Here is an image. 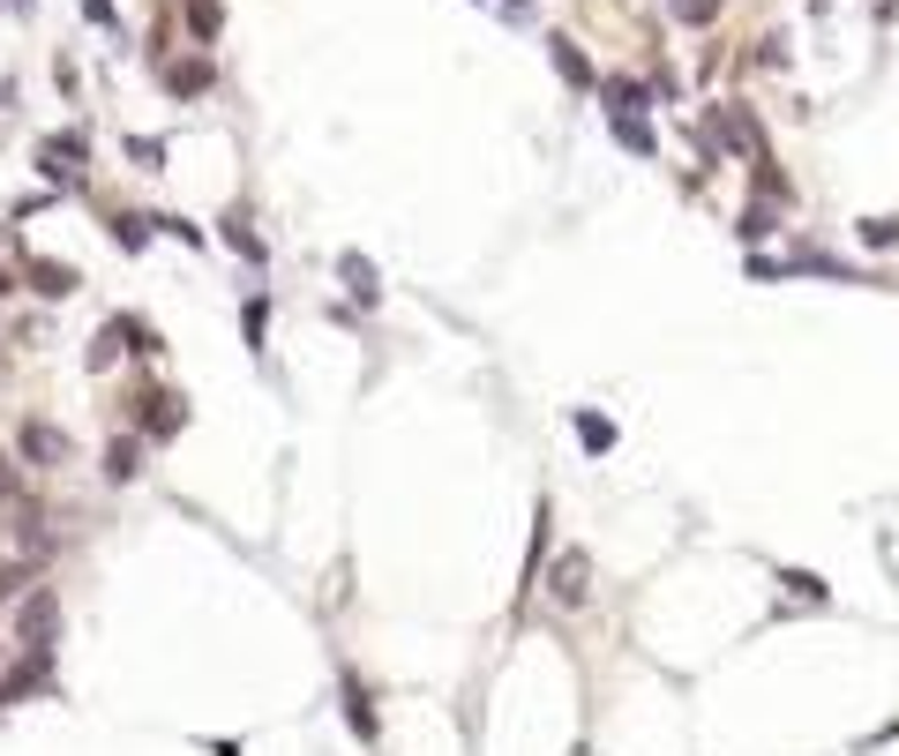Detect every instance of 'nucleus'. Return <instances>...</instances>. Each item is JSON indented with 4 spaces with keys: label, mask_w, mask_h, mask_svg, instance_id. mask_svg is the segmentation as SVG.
<instances>
[{
    "label": "nucleus",
    "mask_w": 899,
    "mask_h": 756,
    "mask_svg": "<svg viewBox=\"0 0 899 756\" xmlns=\"http://www.w3.org/2000/svg\"><path fill=\"white\" fill-rule=\"evenodd\" d=\"M548 591H555V607H585V591H593V562L570 546V554L555 562V585H548Z\"/></svg>",
    "instance_id": "f257e3e1"
},
{
    "label": "nucleus",
    "mask_w": 899,
    "mask_h": 756,
    "mask_svg": "<svg viewBox=\"0 0 899 756\" xmlns=\"http://www.w3.org/2000/svg\"><path fill=\"white\" fill-rule=\"evenodd\" d=\"M548 53H555V76L570 90H599V76H593V60H585V53H577V45L570 38H548Z\"/></svg>",
    "instance_id": "f03ea898"
},
{
    "label": "nucleus",
    "mask_w": 899,
    "mask_h": 756,
    "mask_svg": "<svg viewBox=\"0 0 899 756\" xmlns=\"http://www.w3.org/2000/svg\"><path fill=\"white\" fill-rule=\"evenodd\" d=\"M577 442H585V450H615V420H599V413H577Z\"/></svg>",
    "instance_id": "7ed1b4c3"
},
{
    "label": "nucleus",
    "mask_w": 899,
    "mask_h": 756,
    "mask_svg": "<svg viewBox=\"0 0 899 756\" xmlns=\"http://www.w3.org/2000/svg\"><path fill=\"white\" fill-rule=\"evenodd\" d=\"M779 585L795 591V599H810V607H824V585H817L810 569H779Z\"/></svg>",
    "instance_id": "20e7f679"
},
{
    "label": "nucleus",
    "mask_w": 899,
    "mask_h": 756,
    "mask_svg": "<svg viewBox=\"0 0 899 756\" xmlns=\"http://www.w3.org/2000/svg\"><path fill=\"white\" fill-rule=\"evenodd\" d=\"M338 270H345V285H352V293H360V300H375V270H368L360 255H345Z\"/></svg>",
    "instance_id": "39448f33"
},
{
    "label": "nucleus",
    "mask_w": 899,
    "mask_h": 756,
    "mask_svg": "<svg viewBox=\"0 0 899 756\" xmlns=\"http://www.w3.org/2000/svg\"><path fill=\"white\" fill-rule=\"evenodd\" d=\"M23 450H31V458H60V450H68V442H60V435H53V427H23Z\"/></svg>",
    "instance_id": "423d86ee"
},
{
    "label": "nucleus",
    "mask_w": 899,
    "mask_h": 756,
    "mask_svg": "<svg viewBox=\"0 0 899 756\" xmlns=\"http://www.w3.org/2000/svg\"><path fill=\"white\" fill-rule=\"evenodd\" d=\"M31 278H38V293H68V285H76L60 262H31Z\"/></svg>",
    "instance_id": "0eeeda50"
},
{
    "label": "nucleus",
    "mask_w": 899,
    "mask_h": 756,
    "mask_svg": "<svg viewBox=\"0 0 899 756\" xmlns=\"http://www.w3.org/2000/svg\"><path fill=\"white\" fill-rule=\"evenodd\" d=\"M615 135H622V143H630V150H638V158H652V135H644V127L630 121V113H615Z\"/></svg>",
    "instance_id": "6e6552de"
},
{
    "label": "nucleus",
    "mask_w": 899,
    "mask_h": 756,
    "mask_svg": "<svg viewBox=\"0 0 899 756\" xmlns=\"http://www.w3.org/2000/svg\"><path fill=\"white\" fill-rule=\"evenodd\" d=\"M862 240H869V248H892L899 225H892V217H862Z\"/></svg>",
    "instance_id": "1a4fd4ad"
},
{
    "label": "nucleus",
    "mask_w": 899,
    "mask_h": 756,
    "mask_svg": "<svg viewBox=\"0 0 899 756\" xmlns=\"http://www.w3.org/2000/svg\"><path fill=\"white\" fill-rule=\"evenodd\" d=\"M105 472H113V479H128V472H135V442H113V450H105Z\"/></svg>",
    "instance_id": "9d476101"
},
{
    "label": "nucleus",
    "mask_w": 899,
    "mask_h": 756,
    "mask_svg": "<svg viewBox=\"0 0 899 756\" xmlns=\"http://www.w3.org/2000/svg\"><path fill=\"white\" fill-rule=\"evenodd\" d=\"M675 15H683V23H712V15H720V0H675Z\"/></svg>",
    "instance_id": "9b49d317"
},
{
    "label": "nucleus",
    "mask_w": 899,
    "mask_h": 756,
    "mask_svg": "<svg viewBox=\"0 0 899 756\" xmlns=\"http://www.w3.org/2000/svg\"><path fill=\"white\" fill-rule=\"evenodd\" d=\"M0 503H8V479H0Z\"/></svg>",
    "instance_id": "f8f14e48"
}]
</instances>
